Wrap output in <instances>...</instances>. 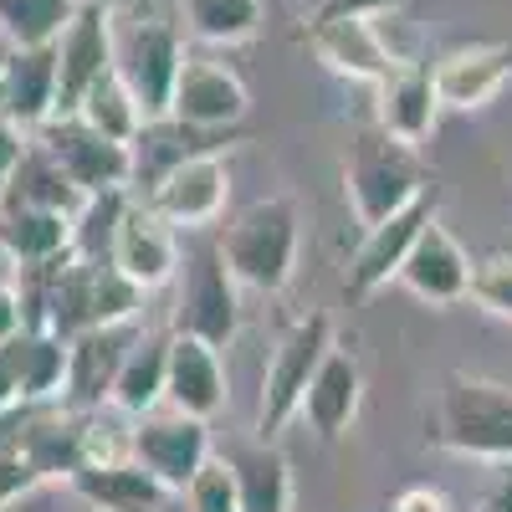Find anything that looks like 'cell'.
Listing matches in <instances>:
<instances>
[{
  "instance_id": "cell-17",
  "label": "cell",
  "mask_w": 512,
  "mask_h": 512,
  "mask_svg": "<svg viewBox=\"0 0 512 512\" xmlns=\"http://www.w3.org/2000/svg\"><path fill=\"white\" fill-rule=\"evenodd\" d=\"M410 297H420V303H431V308H451L466 297V282H472V256H466V246L431 216L420 226L410 256H405V267L395 277Z\"/></svg>"
},
{
  "instance_id": "cell-33",
  "label": "cell",
  "mask_w": 512,
  "mask_h": 512,
  "mask_svg": "<svg viewBox=\"0 0 512 512\" xmlns=\"http://www.w3.org/2000/svg\"><path fill=\"white\" fill-rule=\"evenodd\" d=\"M185 512H241V492H236V472L226 456H210L200 472L190 477V487L180 492Z\"/></svg>"
},
{
  "instance_id": "cell-38",
  "label": "cell",
  "mask_w": 512,
  "mask_h": 512,
  "mask_svg": "<svg viewBox=\"0 0 512 512\" xmlns=\"http://www.w3.org/2000/svg\"><path fill=\"white\" fill-rule=\"evenodd\" d=\"M390 512H451V502L436 492V487H410V492H400L395 497V507Z\"/></svg>"
},
{
  "instance_id": "cell-20",
  "label": "cell",
  "mask_w": 512,
  "mask_h": 512,
  "mask_svg": "<svg viewBox=\"0 0 512 512\" xmlns=\"http://www.w3.org/2000/svg\"><path fill=\"white\" fill-rule=\"evenodd\" d=\"M436 113H441V98H436V77L425 62L390 67V77L374 82V123L384 134L420 149L436 128Z\"/></svg>"
},
{
  "instance_id": "cell-32",
  "label": "cell",
  "mask_w": 512,
  "mask_h": 512,
  "mask_svg": "<svg viewBox=\"0 0 512 512\" xmlns=\"http://www.w3.org/2000/svg\"><path fill=\"white\" fill-rule=\"evenodd\" d=\"M134 190H103V195H88L82 210L72 216V251L77 256H113V236H118V221Z\"/></svg>"
},
{
  "instance_id": "cell-3",
  "label": "cell",
  "mask_w": 512,
  "mask_h": 512,
  "mask_svg": "<svg viewBox=\"0 0 512 512\" xmlns=\"http://www.w3.org/2000/svg\"><path fill=\"white\" fill-rule=\"evenodd\" d=\"M297 205L287 195H262L241 210H231L226 226L216 231L226 267L251 292H282L297 267Z\"/></svg>"
},
{
  "instance_id": "cell-40",
  "label": "cell",
  "mask_w": 512,
  "mask_h": 512,
  "mask_svg": "<svg viewBox=\"0 0 512 512\" xmlns=\"http://www.w3.org/2000/svg\"><path fill=\"white\" fill-rule=\"evenodd\" d=\"M21 328V297H16V272L0 277V338H11Z\"/></svg>"
},
{
  "instance_id": "cell-11",
  "label": "cell",
  "mask_w": 512,
  "mask_h": 512,
  "mask_svg": "<svg viewBox=\"0 0 512 512\" xmlns=\"http://www.w3.org/2000/svg\"><path fill=\"white\" fill-rule=\"evenodd\" d=\"M180 236L185 231H175L149 200L134 195L118 221V236H113V267L128 282H139L144 292H154L164 282H175V272H180V256H185Z\"/></svg>"
},
{
  "instance_id": "cell-2",
  "label": "cell",
  "mask_w": 512,
  "mask_h": 512,
  "mask_svg": "<svg viewBox=\"0 0 512 512\" xmlns=\"http://www.w3.org/2000/svg\"><path fill=\"white\" fill-rule=\"evenodd\" d=\"M431 441L472 461H512V384L482 374H446L436 395Z\"/></svg>"
},
{
  "instance_id": "cell-23",
  "label": "cell",
  "mask_w": 512,
  "mask_h": 512,
  "mask_svg": "<svg viewBox=\"0 0 512 512\" xmlns=\"http://www.w3.org/2000/svg\"><path fill=\"white\" fill-rule=\"evenodd\" d=\"M231 144V134H210V128H190L180 118H144V128L134 134V144H128V154H134V195H144L159 175H169L180 159L190 154H221Z\"/></svg>"
},
{
  "instance_id": "cell-9",
  "label": "cell",
  "mask_w": 512,
  "mask_h": 512,
  "mask_svg": "<svg viewBox=\"0 0 512 512\" xmlns=\"http://www.w3.org/2000/svg\"><path fill=\"white\" fill-rule=\"evenodd\" d=\"M139 200H149L175 231L216 226L226 216V200H231L226 159L221 154H190V159H180L175 169H169V175H159Z\"/></svg>"
},
{
  "instance_id": "cell-43",
  "label": "cell",
  "mask_w": 512,
  "mask_h": 512,
  "mask_svg": "<svg viewBox=\"0 0 512 512\" xmlns=\"http://www.w3.org/2000/svg\"><path fill=\"white\" fill-rule=\"evenodd\" d=\"M154 512H185V502H180V492H175V497H169V502H159Z\"/></svg>"
},
{
  "instance_id": "cell-28",
  "label": "cell",
  "mask_w": 512,
  "mask_h": 512,
  "mask_svg": "<svg viewBox=\"0 0 512 512\" xmlns=\"http://www.w3.org/2000/svg\"><path fill=\"white\" fill-rule=\"evenodd\" d=\"M0 195H16V200H31V205L62 210V216H77L82 200H88V195L72 185L67 169H62L47 149H41V144H26V154H21V164H16V175H11V185L0 190Z\"/></svg>"
},
{
  "instance_id": "cell-42",
  "label": "cell",
  "mask_w": 512,
  "mask_h": 512,
  "mask_svg": "<svg viewBox=\"0 0 512 512\" xmlns=\"http://www.w3.org/2000/svg\"><path fill=\"white\" fill-rule=\"evenodd\" d=\"M6 57H11V47L0 41V103H6Z\"/></svg>"
},
{
  "instance_id": "cell-18",
  "label": "cell",
  "mask_w": 512,
  "mask_h": 512,
  "mask_svg": "<svg viewBox=\"0 0 512 512\" xmlns=\"http://www.w3.org/2000/svg\"><path fill=\"white\" fill-rule=\"evenodd\" d=\"M231 395L226 384V364L221 349L205 344L195 333H175L169 328V369H164V405L190 410V415H216Z\"/></svg>"
},
{
  "instance_id": "cell-29",
  "label": "cell",
  "mask_w": 512,
  "mask_h": 512,
  "mask_svg": "<svg viewBox=\"0 0 512 512\" xmlns=\"http://www.w3.org/2000/svg\"><path fill=\"white\" fill-rule=\"evenodd\" d=\"M82 0H0V41L6 47H52Z\"/></svg>"
},
{
  "instance_id": "cell-22",
  "label": "cell",
  "mask_w": 512,
  "mask_h": 512,
  "mask_svg": "<svg viewBox=\"0 0 512 512\" xmlns=\"http://www.w3.org/2000/svg\"><path fill=\"white\" fill-rule=\"evenodd\" d=\"M308 41L313 52L323 57L328 72L349 77V82H364V88H374V82L390 77V52L379 47V31L369 16H338V21H308Z\"/></svg>"
},
{
  "instance_id": "cell-44",
  "label": "cell",
  "mask_w": 512,
  "mask_h": 512,
  "mask_svg": "<svg viewBox=\"0 0 512 512\" xmlns=\"http://www.w3.org/2000/svg\"><path fill=\"white\" fill-rule=\"evenodd\" d=\"M134 11H154V0H134Z\"/></svg>"
},
{
  "instance_id": "cell-36",
  "label": "cell",
  "mask_w": 512,
  "mask_h": 512,
  "mask_svg": "<svg viewBox=\"0 0 512 512\" xmlns=\"http://www.w3.org/2000/svg\"><path fill=\"white\" fill-rule=\"evenodd\" d=\"M26 144H31L26 128H21V123H11L6 113H0V190L11 185V175H16V164H21Z\"/></svg>"
},
{
  "instance_id": "cell-37",
  "label": "cell",
  "mask_w": 512,
  "mask_h": 512,
  "mask_svg": "<svg viewBox=\"0 0 512 512\" xmlns=\"http://www.w3.org/2000/svg\"><path fill=\"white\" fill-rule=\"evenodd\" d=\"M405 0H318L313 21H338V16H384V11H400Z\"/></svg>"
},
{
  "instance_id": "cell-12",
  "label": "cell",
  "mask_w": 512,
  "mask_h": 512,
  "mask_svg": "<svg viewBox=\"0 0 512 512\" xmlns=\"http://www.w3.org/2000/svg\"><path fill=\"white\" fill-rule=\"evenodd\" d=\"M67 379V344L57 333L41 328H16L0 338V415L36 400H62Z\"/></svg>"
},
{
  "instance_id": "cell-35",
  "label": "cell",
  "mask_w": 512,
  "mask_h": 512,
  "mask_svg": "<svg viewBox=\"0 0 512 512\" xmlns=\"http://www.w3.org/2000/svg\"><path fill=\"white\" fill-rule=\"evenodd\" d=\"M31 487H41V477H36V466L16 451V446H6L0 441V512H6L11 502H21Z\"/></svg>"
},
{
  "instance_id": "cell-19",
  "label": "cell",
  "mask_w": 512,
  "mask_h": 512,
  "mask_svg": "<svg viewBox=\"0 0 512 512\" xmlns=\"http://www.w3.org/2000/svg\"><path fill=\"white\" fill-rule=\"evenodd\" d=\"M359 405H364V369L349 349H328L318 374L308 379V395L297 405V415L308 420V431L323 436V441H338L349 436V425L359 420Z\"/></svg>"
},
{
  "instance_id": "cell-13",
  "label": "cell",
  "mask_w": 512,
  "mask_h": 512,
  "mask_svg": "<svg viewBox=\"0 0 512 512\" xmlns=\"http://www.w3.org/2000/svg\"><path fill=\"white\" fill-rule=\"evenodd\" d=\"M436 216V195L425 190L420 200H410L405 210H395V216H384L379 226L364 231L359 251H354V262H349V277H344V292L349 297H374L379 287H390L405 267V256L420 236V226Z\"/></svg>"
},
{
  "instance_id": "cell-6",
  "label": "cell",
  "mask_w": 512,
  "mask_h": 512,
  "mask_svg": "<svg viewBox=\"0 0 512 512\" xmlns=\"http://www.w3.org/2000/svg\"><path fill=\"white\" fill-rule=\"evenodd\" d=\"M180 292H175V333H195L205 344L226 349L241 328V282L226 267L221 241H200L180 256Z\"/></svg>"
},
{
  "instance_id": "cell-34",
  "label": "cell",
  "mask_w": 512,
  "mask_h": 512,
  "mask_svg": "<svg viewBox=\"0 0 512 512\" xmlns=\"http://www.w3.org/2000/svg\"><path fill=\"white\" fill-rule=\"evenodd\" d=\"M466 297H472L482 313L512 323V251H492V256H482V262H472Z\"/></svg>"
},
{
  "instance_id": "cell-26",
  "label": "cell",
  "mask_w": 512,
  "mask_h": 512,
  "mask_svg": "<svg viewBox=\"0 0 512 512\" xmlns=\"http://www.w3.org/2000/svg\"><path fill=\"white\" fill-rule=\"evenodd\" d=\"M226 461L236 472L241 512H292V466L267 436L226 451Z\"/></svg>"
},
{
  "instance_id": "cell-31",
  "label": "cell",
  "mask_w": 512,
  "mask_h": 512,
  "mask_svg": "<svg viewBox=\"0 0 512 512\" xmlns=\"http://www.w3.org/2000/svg\"><path fill=\"white\" fill-rule=\"evenodd\" d=\"M190 31L210 47H236L262 26V0H185Z\"/></svg>"
},
{
  "instance_id": "cell-30",
  "label": "cell",
  "mask_w": 512,
  "mask_h": 512,
  "mask_svg": "<svg viewBox=\"0 0 512 512\" xmlns=\"http://www.w3.org/2000/svg\"><path fill=\"white\" fill-rule=\"evenodd\" d=\"M77 113L88 118L93 128H103L108 139H118V144H134V134L144 128V108H139V98L128 93V82L118 77V67L113 72H103L88 93H82V103H77Z\"/></svg>"
},
{
  "instance_id": "cell-24",
  "label": "cell",
  "mask_w": 512,
  "mask_h": 512,
  "mask_svg": "<svg viewBox=\"0 0 512 512\" xmlns=\"http://www.w3.org/2000/svg\"><path fill=\"white\" fill-rule=\"evenodd\" d=\"M67 251H72V216L16 200V195H0V256L11 267L52 262V256H67Z\"/></svg>"
},
{
  "instance_id": "cell-1",
  "label": "cell",
  "mask_w": 512,
  "mask_h": 512,
  "mask_svg": "<svg viewBox=\"0 0 512 512\" xmlns=\"http://www.w3.org/2000/svg\"><path fill=\"white\" fill-rule=\"evenodd\" d=\"M431 190V175H425V159L415 144L384 134L379 123H369L364 134L349 144L344 154V200L354 210V221L369 231L384 216L405 210L410 200H420Z\"/></svg>"
},
{
  "instance_id": "cell-27",
  "label": "cell",
  "mask_w": 512,
  "mask_h": 512,
  "mask_svg": "<svg viewBox=\"0 0 512 512\" xmlns=\"http://www.w3.org/2000/svg\"><path fill=\"white\" fill-rule=\"evenodd\" d=\"M164 369H169V333H134V344H128V359L113 379V400L123 415H149L164 405Z\"/></svg>"
},
{
  "instance_id": "cell-14",
  "label": "cell",
  "mask_w": 512,
  "mask_h": 512,
  "mask_svg": "<svg viewBox=\"0 0 512 512\" xmlns=\"http://www.w3.org/2000/svg\"><path fill=\"white\" fill-rule=\"evenodd\" d=\"M134 323H108L67 338V379H62V405L72 410H98L113 400V379L134 344Z\"/></svg>"
},
{
  "instance_id": "cell-21",
  "label": "cell",
  "mask_w": 512,
  "mask_h": 512,
  "mask_svg": "<svg viewBox=\"0 0 512 512\" xmlns=\"http://www.w3.org/2000/svg\"><path fill=\"white\" fill-rule=\"evenodd\" d=\"M67 487L88 502L93 512H154L159 502H169V492L144 461L118 456V461H88L67 477Z\"/></svg>"
},
{
  "instance_id": "cell-10",
  "label": "cell",
  "mask_w": 512,
  "mask_h": 512,
  "mask_svg": "<svg viewBox=\"0 0 512 512\" xmlns=\"http://www.w3.org/2000/svg\"><path fill=\"white\" fill-rule=\"evenodd\" d=\"M246 113H251L246 82L216 57L185 52L180 77H175V98H169V118H180L190 128H210V134H236Z\"/></svg>"
},
{
  "instance_id": "cell-8",
  "label": "cell",
  "mask_w": 512,
  "mask_h": 512,
  "mask_svg": "<svg viewBox=\"0 0 512 512\" xmlns=\"http://www.w3.org/2000/svg\"><path fill=\"white\" fill-rule=\"evenodd\" d=\"M128 451H134V461H144L169 492H185L190 477L216 456L205 415H190V410H175V405H159V410L139 415L134 420V446Z\"/></svg>"
},
{
  "instance_id": "cell-39",
  "label": "cell",
  "mask_w": 512,
  "mask_h": 512,
  "mask_svg": "<svg viewBox=\"0 0 512 512\" xmlns=\"http://www.w3.org/2000/svg\"><path fill=\"white\" fill-rule=\"evenodd\" d=\"M482 512H512V461H497V477L482 497Z\"/></svg>"
},
{
  "instance_id": "cell-41",
  "label": "cell",
  "mask_w": 512,
  "mask_h": 512,
  "mask_svg": "<svg viewBox=\"0 0 512 512\" xmlns=\"http://www.w3.org/2000/svg\"><path fill=\"white\" fill-rule=\"evenodd\" d=\"M82 6H103V11H134V0H82Z\"/></svg>"
},
{
  "instance_id": "cell-5",
  "label": "cell",
  "mask_w": 512,
  "mask_h": 512,
  "mask_svg": "<svg viewBox=\"0 0 512 512\" xmlns=\"http://www.w3.org/2000/svg\"><path fill=\"white\" fill-rule=\"evenodd\" d=\"M333 349V318L328 313H303L292 318L287 333L277 338V349L262 369V395H256V436H277L287 420H297V405L308 395V379L318 374L323 354Z\"/></svg>"
},
{
  "instance_id": "cell-25",
  "label": "cell",
  "mask_w": 512,
  "mask_h": 512,
  "mask_svg": "<svg viewBox=\"0 0 512 512\" xmlns=\"http://www.w3.org/2000/svg\"><path fill=\"white\" fill-rule=\"evenodd\" d=\"M11 123L36 134L41 123L57 113V41L52 47H11L6 57V103H0Z\"/></svg>"
},
{
  "instance_id": "cell-16",
  "label": "cell",
  "mask_w": 512,
  "mask_h": 512,
  "mask_svg": "<svg viewBox=\"0 0 512 512\" xmlns=\"http://www.w3.org/2000/svg\"><path fill=\"white\" fill-rule=\"evenodd\" d=\"M436 98L451 113H477L487 103L502 98V88L512 82V41H472V47L446 52L436 67Z\"/></svg>"
},
{
  "instance_id": "cell-15",
  "label": "cell",
  "mask_w": 512,
  "mask_h": 512,
  "mask_svg": "<svg viewBox=\"0 0 512 512\" xmlns=\"http://www.w3.org/2000/svg\"><path fill=\"white\" fill-rule=\"evenodd\" d=\"M113 16L118 11L82 6L57 36V113H77L82 93L113 72Z\"/></svg>"
},
{
  "instance_id": "cell-7",
  "label": "cell",
  "mask_w": 512,
  "mask_h": 512,
  "mask_svg": "<svg viewBox=\"0 0 512 512\" xmlns=\"http://www.w3.org/2000/svg\"><path fill=\"white\" fill-rule=\"evenodd\" d=\"M31 144L47 149L82 195H103V190H134V154L128 144L108 139L103 128H93L82 113H52L47 123L31 134Z\"/></svg>"
},
{
  "instance_id": "cell-4",
  "label": "cell",
  "mask_w": 512,
  "mask_h": 512,
  "mask_svg": "<svg viewBox=\"0 0 512 512\" xmlns=\"http://www.w3.org/2000/svg\"><path fill=\"white\" fill-rule=\"evenodd\" d=\"M180 62H185V41L164 16H154V11H118L113 16V67L128 82V93L139 98L144 118L169 113Z\"/></svg>"
}]
</instances>
